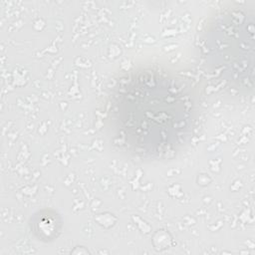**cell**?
<instances>
[{
	"mask_svg": "<svg viewBox=\"0 0 255 255\" xmlns=\"http://www.w3.org/2000/svg\"><path fill=\"white\" fill-rule=\"evenodd\" d=\"M192 117L191 98L183 84L157 72L125 81L111 105L115 136L144 156L172 152L188 136Z\"/></svg>",
	"mask_w": 255,
	"mask_h": 255,
	"instance_id": "obj_1",
	"label": "cell"
}]
</instances>
